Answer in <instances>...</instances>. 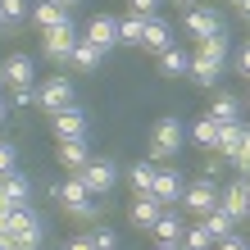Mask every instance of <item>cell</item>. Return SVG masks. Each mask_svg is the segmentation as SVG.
<instances>
[{"mask_svg": "<svg viewBox=\"0 0 250 250\" xmlns=\"http://www.w3.org/2000/svg\"><path fill=\"white\" fill-rule=\"evenodd\" d=\"M182 141H187L182 119L178 114H164V119L155 123V132H150V159H173L182 150Z\"/></svg>", "mask_w": 250, "mask_h": 250, "instance_id": "cell-1", "label": "cell"}, {"mask_svg": "<svg viewBox=\"0 0 250 250\" xmlns=\"http://www.w3.org/2000/svg\"><path fill=\"white\" fill-rule=\"evenodd\" d=\"M60 196V205L68 209V218H96V200H91V191H86V182H82V173H68V182L55 191Z\"/></svg>", "mask_w": 250, "mask_h": 250, "instance_id": "cell-2", "label": "cell"}, {"mask_svg": "<svg viewBox=\"0 0 250 250\" xmlns=\"http://www.w3.org/2000/svg\"><path fill=\"white\" fill-rule=\"evenodd\" d=\"M218 196H223V182L218 178H200V182H187V196H182V209L191 218H205L218 205Z\"/></svg>", "mask_w": 250, "mask_h": 250, "instance_id": "cell-3", "label": "cell"}, {"mask_svg": "<svg viewBox=\"0 0 250 250\" xmlns=\"http://www.w3.org/2000/svg\"><path fill=\"white\" fill-rule=\"evenodd\" d=\"M73 105V82L64 78V73H55V78H46L37 86V109H46V114H60Z\"/></svg>", "mask_w": 250, "mask_h": 250, "instance_id": "cell-4", "label": "cell"}, {"mask_svg": "<svg viewBox=\"0 0 250 250\" xmlns=\"http://www.w3.org/2000/svg\"><path fill=\"white\" fill-rule=\"evenodd\" d=\"M78 32H73V23H64V27H50V32H41V55L46 60H55V64H68L73 60V46H78Z\"/></svg>", "mask_w": 250, "mask_h": 250, "instance_id": "cell-5", "label": "cell"}, {"mask_svg": "<svg viewBox=\"0 0 250 250\" xmlns=\"http://www.w3.org/2000/svg\"><path fill=\"white\" fill-rule=\"evenodd\" d=\"M150 196L164 205V209H173V205H182L187 196V182H182V173L178 168H159L155 173V187H150Z\"/></svg>", "mask_w": 250, "mask_h": 250, "instance_id": "cell-6", "label": "cell"}, {"mask_svg": "<svg viewBox=\"0 0 250 250\" xmlns=\"http://www.w3.org/2000/svg\"><path fill=\"white\" fill-rule=\"evenodd\" d=\"M82 182H86V191H91V196H109L114 182H119V168H114L109 159H91V164L82 168Z\"/></svg>", "mask_w": 250, "mask_h": 250, "instance_id": "cell-7", "label": "cell"}, {"mask_svg": "<svg viewBox=\"0 0 250 250\" xmlns=\"http://www.w3.org/2000/svg\"><path fill=\"white\" fill-rule=\"evenodd\" d=\"M50 123H55V137L60 141H86V114L82 109H60V114H50Z\"/></svg>", "mask_w": 250, "mask_h": 250, "instance_id": "cell-8", "label": "cell"}, {"mask_svg": "<svg viewBox=\"0 0 250 250\" xmlns=\"http://www.w3.org/2000/svg\"><path fill=\"white\" fill-rule=\"evenodd\" d=\"M86 41H96V46L109 55L119 46V19H114V14H96V19L86 23Z\"/></svg>", "mask_w": 250, "mask_h": 250, "instance_id": "cell-9", "label": "cell"}, {"mask_svg": "<svg viewBox=\"0 0 250 250\" xmlns=\"http://www.w3.org/2000/svg\"><path fill=\"white\" fill-rule=\"evenodd\" d=\"M196 86H205V91H214L218 86V78H223V60H209V55H191V73H187Z\"/></svg>", "mask_w": 250, "mask_h": 250, "instance_id": "cell-10", "label": "cell"}, {"mask_svg": "<svg viewBox=\"0 0 250 250\" xmlns=\"http://www.w3.org/2000/svg\"><path fill=\"white\" fill-rule=\"evenodd\" d=\"M168 46H173V27H168V19L150 14V19H146V37H141V50H150V55H164Z\"/></svg>", "mask_w": 250, "mask_h": 250, "instance_id": "cell-11", "label": "cell"}, {"mask_svg": "<svg viewBox=\"0 0 250 250\" xmlns=\"http://www.w3.org/2000/svg\"><path fill=\"white\" fill-rule=\"evenodd\" d=\"M0 196H5L14 209H19V205H32V178H27V173H5V178H0Z\"/></svg>", "mask_w": 250, "mask_h": 250, "instance_id": "cell-12", "label": "cell"}, {"mask_svg": "<svg viewBox=\"0 0 250 250\" xmlns=\"http://www.w3.org/2000/svg\"><path fill=\"white\" fill-rule=\"evenodd\" d=\"M214 32H223V19H218L214 9H187V37H196V41H205V37H214Z\"/></svg>", "mask_w": 250, "mask_h": 250, "instance_id": "cell-13", "label": "cell"}, {"mask_svg": "<svg viewBox=\"0 0 250 250\" xmlns=\"http://www.w3.org/2000/svg\"><path fill=\"white\" fill-rule=\"evenodd\" d=\"M159 214H164V205H159L155 196H150V191H146V196H137V200H132V228H141V232H150L155 223H159Z\"/></svg>", "mask_w": 250, "mask_h": 250, "instance_id": "cell-14", "label": "cell"}, {"mask_svg": "<svg viewBox=\"0 0 250 250\" xmlns=\"http://www.w3.org/2000/svg\"><path fill=\"white\" fill-rule=\"evenodd\" d=\"M32 23L41 27V32H50V27H64L73 19H68V9L60 5V0H37V5H32Z\"/></svg>", "mask_w": 250, "mask_h": 250, "instance_id": "cell-15", "label": "cell"}, {"mask_svg": "<svg viewBox=\"0 0 250 250\" xmlns=\"http://www.w3.org/2000/svg\"><path fill=\"white\" fill-rule=\"evenodd\" d=\"M100 64H105V50H100L96 41H86V37H82L78 46H73V60H68V68H73V73H96Z\"/></svg>", "mask_w": 250, "mask_h": 250, "instance_id": "cell-16", "label": "cell"}, {"mask_svg": "<svg viewBox=\"0 0 250 250\" xmlns=\"http://www.w3.org/2000/svg\"><path fill=\"white\" fill-rule=\"evenodd\" d=\"M0 68H5V86H14V91H19V86H32V73H37L32 55H9Z\"/></svg>", "mask_w": 250, "mask_h": 250, "instance_id": "cell-17", "label": "cell"}, {"mask_svg": "<svg viewBox=\"0 0 250 250\" xmlns=\"http://www.w3.org/2000/svg\"><path fill=\"white\" fill-rule=\"evenodd\" d=\"M241 137H246V123H241V119H232V123H218V141H214V155L232 159V155L241 150Z\"/></svg>", "mask_w": 250, "mask_h": 250, "instance_id": "cell-18", "label": "cell"}, {"mask_svg": "<svg viewBox=\"0 0 250 250\" xmlns=\"http://www.w3.org/2000/svg\"><path fill=\"white\" fill-rule=\"evenodd\" d=\"M218 205H223V209L237 218V223H246V218H250V205H246V182H228V187H223V196H218Z\"/></svg>", "mask_w": 250, "mask_h": 250, "instance_id": "cell-19", "label": "cell"}, {"mask_svg": "<svg viewBox=\"0 0 250 250\" xmlns=\"http://www.w3.org/2000/svg\"><path fill=\"white\" fill-rule=\"evenodd\" d=\"M150 232H155V241H182V232H187V218L178 214V205L159 214V223H155Z\"/></svg>", "mask_w": 250, "mask_h": 250, "instance_id": "cell-20", "label": "cell"}, {"mask_svg": "<svg viewBox=\"0 0 250 250\" xmlns=\"http://www.w3.org/2000/svg\"><path fill=\"white\" fill-rule=\"evenodd\" d=\"M60 164L68 168V173H82L86 164H91V150H86V141H60Z\"/></svg>", "mask_w": 250, "mask_h": 250, "instance_id": "cell-21", "label": "cell"}, {"mask_svg": "<svg viewBox=\"0 0 250 250\" xmlns=\"http://www.w3.org/2000/svg\"><path fill=\"white\" fill-rule=\"evenodd\" d=\"M200 223H205V232H209L214 241H223V237H232V232H237V218H232V214L223 209V205H214V209L205 214Z\"/></svg>", "mask_w": 250, "mask_h": 250, "instance_id": "cell-22", "label": "cell"}, {"mask_svg": "<svg viewBox=\"0 0 250 250\" xmlns=\"http://www.w3.org/2000/svg\"><path fill=\"white\" fill-rule=\"evenodd\" d=\"M159 73H164V78H187L191 73V55L182 46H168L164 55H159Z\"/></svg>", "mask_w": 250, "mask_h": 250, "instance_id": "cell-23", "label": "cell"}, {"mask_svg": "<svg viewBox=\"0 0 250 250\" xmlns=\"http://www.w3.org/2000/svg\"><path fill=\"white\" fill-rule=\"evenodd\" d=\"M205 114H209L214 123H232V119H241V100L228 96V91H218V96L209 100V109H205Z\"/></svg>", "mask_w": 250, "mask_h": 250, "instance_id": "cell-24", "label": "cell"}, {"mask_svg": "<svg viewBox=\"0 0 250 250\" xmlns=\"http://www.w3.org/2000/svg\"><path fill=\"white\" fill-rule=\"evenodd\" d=\"M155 173H159V164H155V159H137V164H132V173H127L132 191H137V196H146V191L155 187Z\"/></svg>", "mask_w": 250, "mask_h": 250, "instance_id": "cell-25", "label": "cell"}, {"mask_svg": "<svg viewBox=\"0 0 250 250\" xmlns=\"http://www.w3.org/2000/svg\"><path fill=\"white\" fill-rule=\"evenodd\" d=\"M191 141H196L200 150H214V141H218V123L209 119V114H200V119L191 123Z\"/></svg>", "mask_w": 250, "mask_h": 250, "instance_id": "cell-26", "label": "cell"}, {"mask_svg": "<svg viewBox=\"0 0 250 250\" xmlns=\"http://www.w3.org/2000/svg\"><path fill=\"white\" fill-rule=\"evenodd\" d=\"M141 37H146V19H141V14L119 19V46H141Z\"/></svg>", "mask_w": 250, "mask_h": 250, "instance_id": "cell-27", "label": "cell"}, {"mask_svg": "<svg viewBox=\"0 0 250 250\" xmlns=\"http://www.w3.org/2000/svg\"><path fill=\"white\" fill-rule=\"evenodd\" d=\"M182 250H214V237L205 232L200 218H196V223H187V232H182Z\"/></svg>", "mask_w": 250, "mask_h": 250, "instance_id": "cell-28", "label": "cell"}, {"mask_svg": "<svg viewBox=\"0 0 250 250\" xmlns=\"http://www.w3.org/2000/svg\"><path fill=\"white\" fill-rule=\"evenodd\" d=\"M196 50H200V55H209V60H228V32H214V37L196 41Z\"/></svg>", "mask_w": 250, "mask_h": 250, "instance_id": "cell-29", "label": "cell"}, {"mask_svg": "<svg viewBox=\"0 0 250 250\" xmlns=\"http://www.w3.org/2000/svg\"><path fill=\"white\" fill-rule=\"evenodd\" d=\"M0 9H5L9 27H14V23H23V19H32V0H0Z\"/></svg>", "mask_w": 250, "mask_h": 250, "instance_id": "cell-30", "label": "cell"}, {"mask_svg": "<svg viewBox=\"0 0 250 250\" xmlns=\"http://www.w3.org/2000/svg\"><path fill=\"white\" fill-rule=\"evenodd\" d=\"M91 246H96V250H119V237H114V228H96V232H91Z\"/></svg>", "mask_w": 250, "mask_h": 250, "instance_id": "cell-31", "label": "cell"}, {"mask_svg": "<svg viewBox=\"0 0 250 250\" xmlns=\"http://www.w3.org/2000/svg\"><path fill=\"white\" fill-rule=\"evenodd\" d=\"M14 168H19V150L0 141V178H5V173H14Z\"/></svg>", "mask_w": 250, "mask_h": 250, "instance_id": "cell-32", "label": "cell"}, {"mask_svg": "<svg viewBox=\"0 0 250 250\" xmlns=\"http://www.w3.org/2000/svg\"><path fill=\"white\" fill-rule=\"evenodd\" d=\"M214 250H250V241H246V237H237V232H232V237L214 241Z\"/></svg>", "mask_w": 250, "mask_h": 250, "instance_id": "cell-33", "label": "cell"}, {"mask_svg": "<svg viewBox=\"0 0 250 250\" xmlns=\"http://www.w3.org/2000/svg\"><path fill=\"white\" fill-rule=\"evenodd\" d=\"M127 5H132V14H141V19H150V14H155V5H159V0H127Z\"/></svg>", "mask_w": 250, "mask_h": 250, "instance_id": "cell-34", "label": "cell"}, {"mask_svg": "<svg viewBox=\"0 0 250 250\" xmlns=\"http://www.w3.org/2000/svg\"><path fill=\"white\" fill-rule=\"evenodd\" d=\"M237 68H241V78L250 82V41H246V46H241V55H237Z\"/></svg>", "mask_w": 250, "mask_h": 250, "instance_id": "cell-35", "label": "cell"}, {"mask_svg": "<svg viewBox=\"0 0 250 250\" xmlns=\"http://www.w3.org/2000/svg\"><path fill=\"white\" fill-rule=\"evenodd\" d=\"M232 164H237L241 173H250V146H241V150H237V155H232Z\"/></svg>", "mask_w": 250, "mask_h": 250, "instance_id": "cell-36", "label": "cell"}, {"mask_svg": "<svg viewBox=\"0 0 250 250\" xmlns=\"http://www.w3.org/2000/svg\"><path fill=\"white\" fill-rule=\"evenodd\" d=\"M64 250H96V246H91V237H73Z\"/></svg>", "mask_w": 250, "mask_h": 250, "instance_id": "cell-37", "label": "cell"}, {"mask_svg": "<svg viewBox=\"0 0 250 250\" xmlns=\"http://www.w3.org/2000/svg\"><path fill=\"white\" fill-rule=\"evenodd\" d=\"M0 250H14V237H9V232H0Z\"/></svg>", "mask_w": 250, "mask_h": 250, "instance_id": "cell-38", "label": "cell"}, {"mask_svg": "<svg viewBox=\"0 0 250 250\" xmlns=\"http://www.w3.org/2000/svg\"><path fill=\"white\" fill-rule=\"evenodd\" d=\"M155 250H182V241H159Z\"/></svg>", "mask_w": 250, "mask_h": 250, "instance_id": "cell-39", "label": "cell"}, {"mask_svg": "<svg viewBox=\"0 0 250 250\" xmlns=\"http://www.w3.org/2000/svg\"><path fill=\"white\" fill-rule=\"evenodd\" d=\"M178 5H182V9H196V5H200V0H178Z\"/></svg>", "mask_w": 250, "mask_h": 250, "instance_id": "cell-40", "label": "cell"}, {"mask_svg": "<svg viewBox=\"0 0 250 250\" xmlns=\"http://www.w3.org/2000/svg\"><path fill=\"white\" fill-rule=\"evenodd\" d=\"M237 9H241V14H246V19H250V0H241V5H237Z\"/></svg>", "mask_w": 250, "mask_h": 250, "instance_id": "cell-41", "label": "cell"}, {"mask_svg": "<svg viewBox=\"0 0 250 250\" xmlns=\"http://www.w3.org/2000/svg\"><path fill=\"white\" fill-rule=\"evenodd\" d=\"M5 27H9V19H5V9H0V32H5Z\"/></svg>", "mask_w": 250, "mask_h": 250, "instance_id": "cell-42", "label": "cell"}, {"mask_svg": "<svg viewBox=\"0 0 250 250\" xmlns=\"http://www.w3.org/2000/svg\"><path fill=\"white\" fill-rule=\"evenodd\" d=\"M5 114H9V109H5V100H0V123H5Z\"/></svg>", "mask_w": 250, "mask_h": 250, "instance_id": "cell-43", "label": "cell"}, {"mask_svg": "<svg viewBox=\"0 0 250 250\" xmlns=\"http://www.w3.org/2000/svg\"><path fill=\"white\" fill-rule=\"evenodd\" d=\"M60 5H64V9H73V5H78V0H60Z\"/></svg>", "mask_w": 250, "mask_h": 250, "instance_id": "cell-44", "label": "cell"}, {"mask_svg": "<svg viewBox=\"0 0 250 250\" xmlns=\"http://www.w3.org/2000/svg\"><path fill=\"white\" fill-rule=\"evenodd\" d=\"M241 146H250V127H246V137H241Z\"/></svg>", "mask_w": 250, "mask_h": 250, "instance_id": "cell-45", "label": "cell"}, {"mask_svg": "<svg viewBox=\"0 0 250 250\" xmlns=\"http://www.w3.org/2000/svg\"><path fill=\"white\" fill-rule=\"evenodd\" d=\"M241 182H246V187H250V173H241Z\"/></svg>", "mask_w": 250, "mask_h": 250, "instance_id": "cell-46", "label": "cell"}, {"mask_svg": "<svg viewBox=\"0 0 250 250\" xmlns=\"http://www.w3.org/2000/svg\"><path fill=\"white\" fill-rule=\"evenodd\" d=\"M0 86H5V68H0Z\"/></svg>", "mask_w": 250, "mask_h": 250, "instance_id": "cell-47", "label": "cell"}, {"mask_svg": "<svg viewBox=\"0 0 250 250\" xmlns=\"http://www.w3.org/2000/svg\"><path fill=\"white\" fill-rule=\"evenodd\" d=\"M246 205H250V187H246Z\"/></svg>", "mask_w": 250, "mask_h": 250, "instance_id": "cell-48", "label": "cell"}, {"mask_svg": "<svg viewBox=\"0 0 250 250\" xmlns=\"http://www.w3.org/2000/svg\"><path fill=\"white\" fill-rule=\"evenodd\" d=\"M237 5H241V0H237Z\"/></svg>", "mask_w": 250, "mask_h": 250, "instance_id": "cell-49", "label": "cell"}]
</instances>
